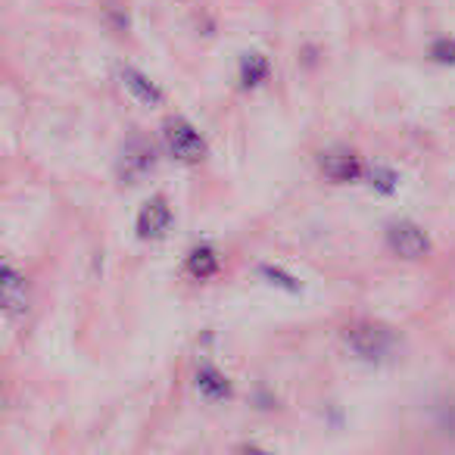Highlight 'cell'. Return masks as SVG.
I'll return each instance as SVG.
<instances>
[{"label":"cell","instance_id":"1","mask_svg":"<svg viewBox=\"0 0 455 455\" xmlns=\"http://www.w3.org/2000/svg\"><path fill=\"white\" fill-rule=\"evenodd\" d=\"M343 343L359 355L362 362H387L396 349V337L380 322H353L343 328Z\"/></svg>","mask_w":455,"mask_h":455},{"label":"cell","instance_id":"2","mask_svg":"<svg viewBox=\"0 0 455 455\" xmlns=\"http://www.w3.org/2000/svg\"><path fill=\"white\" fill-rule=\"evenodd\" d=\"M163 134H165V144H169L172 156L181 159V163L194 165V163H200V159L206 156V144H203L200 132H196L188 119H181V116H175V119L165 122Z\"/></svg>","mask_w":455,"mask_h":455},{"label":"cell","instance_id":"3","mask_svg":"<svg viewBox=\"0 0 455 455\" xmlns=\"http://www.w3.org/2000/svg\"><path fill=\"white\" fill-rule=\"evenodd\" d=\"M387 247H390L399 259L415 262L430 250V241H427V235H424V228H418L415 221H409V219H399L387 225Z\"/></svg>","mask_w":455,"mask_h":455},{"label":"cell","instance_id":"4","mask_svg":"<svg viewBox=\"0 0 455 455\" xmlns=\"http://www.w3.org/2000/svg\"><path fill=\"white\" fill-rule=\"evenodd\" d=\"M172 225V206L165 196H153L138 212V237L140 241H159Z\"/></svg>","mask_w":455,"mask_h":455},{"label":"cell","instance_id":"5","mask_svg":"<svg viewBox=\"0 0 455 455\" xmlns=\"http://www.w3.org/2000/svg\"><path fill=\"white\" fill-rule=\"evenodd\" d=\"M318 165H322L324 178H331L334 184H349L362 175V163L353 150L347 147H334V150H324L318 156Z\"/></svg>","mask_w":455,"mask_h":455},{"label":"cell","instance_id":"6","mask_svg":"<svg viewBox=\"0 0 455 455\" xmlns=\"http://www.w3.org/2000/svg\"><path fill=\"white\" fill-rule=\"evenodd\" d=\"M153 163H156V159H153V147L147 144V140H140V138L128 140L125 150H122V163H119L122 181L138 184L140 178H144L147 172L153 169Z\"/></svg>","mask_w":455,"mask_h":455},{"label":"cell","instance_id":"7","mask_svg":"<svg viewBox=\"0 0 455 455\" xmlns=\"http://www.w3.org/2000/svg\"><path fill=\"white\" fill-rule=\"evenodd\" d=\"M0 299H4V312L10 318L22 315L28 303V291H26V278L16 272L13 266H4V281H0Z\"/></svg>","mask_w":455,"mask_h":455},{"label":"cell","instance_id":"8","mask_svg":"<svg viewBox=\"0 0 455 455\" xmlns=\"http://www.w3.org/2000/svg\"><path fill=\"white\" fill-rule=\"evenodd\" d=\"M122 84H125V88L132 91L134 100H140L144 107H159V103H163V91H159V84L153 82L150 76H144L140 69L125 66V69H122Z\"/></svg>","mask_w":455,"mask_h":455},{"label":"cell","instance_id":"9","mask_svg":"<svg viewBox=\"0 0 455 455\" xmlns=\"http://www.w3.org/2000/svg\"><path fill=\"white\" fill-rule=\"evenodd\" d=\"M196 390L206 399H228L231 396V380L219 368H200L196 371Z\"/></svg>","mask_w":455,"mask_h":455},{"label":"cell","instance_id":"10","mask_svg":"<svg viewBox=\"0 0 455 455\" xmlns=\"http://www.w3.org/2000/svg\"><path fill=\"white\" fill-rule=\"evenodd\" d=\"M188 272L194 275L196 281L212 278V275L219 272V256H215V250L206 247V243H200V247L190 250L188 253Z\"/></svg>","mask_w":455,"mask_h":455},{"label":"cell","instance_id":"11","mask_svg":"<svg viewBox=\"0 0 455 455\" xmlns=\"http://www.w3.org/2000/svg\"><path fill=\"white\" fill-rule=\"evenodd\" d=\"M268 60L262 53H243L241 60V84L243 88H259L262 82L268 78Z\"/></svg>","mask_w":455,"mask_h":455},{"label":"cell","instance_id":"12","mask_svg":"<svg viewBox=\"0 0 455 455\" xmlns=\"http://www.w3.org/2000/svg\"><path fill=\"white\" fill-rule=\"evenodd\" d=\"M365 175H368V184H371L378 194H393V190H396V184H399L396 172L387 169V165H374V169H368Z\"/></svg>","mask_w":455,"mask_h":455},{"label":"cell","instance_id":"13","mask_svg":"<svg viewBox=\"0 0 455 455\" xmlns=\"http://www.w3.org/2000/svg\"><path fill=\"white\" fill-rule=\"evenodd\" d=\"M259 275H262V278H268V284L281 287V291H287V293H297V291H299V281H297V278H293V275L281 272V268H272V266H262V268H259Z\"/></svg>","mask_w":455,"mask_h":455},{"label":"cell","instance_id":"14","mask_svg":"<svg viewBox=\"0 0 455 455\" xmlns=\"http://www.w3.org/2000/svg\"><path fill=\"white\" fill-rule=\"evenodd\" d=\"M430 57H434L436 63H443V66L455 63V41L452 38H440L434 47H430Z\"/></svg>","mask_w":455,"mask_h":455}]
</instances>
